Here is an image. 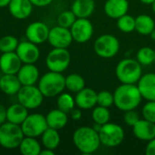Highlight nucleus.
<instances>
[{
    "label": "nucleus",
    "instance_id": "obj_1",
    "mask_svg": "<svg viewBox=\"0 0 155 155\" xmlns=\"http://www.w3.org/2000/svg\"><path fill=\"white\" fill-rule=\"evenodd\" d=\"M142 99L136 84H122L114 92V105L123 112L136 109Z\"/></svg>",
    "mask_w": 155,
    "mask_h": 155
},
{
    "label": "nucleus",
    "instance_id": "obj_2",
    "mask_svg": "<svg viewBox=\"0 0 155 155\" xmlns=\"http://www.w3.org/2000/svg\"><path fill=\"white\" fill-rule=\"evenodd\" d=\"M73 142L77 150L84 154L95 153L101 145L98 132L94 127L89 126H82L76 129L73 134Z\"/></svg>",
    "mask_w": 155,
    "mask_h": 155
},
{
    "label": "nucleus",
    "instance_id": "obj_3",
    "mask_svg": "<svg viewBox=\"0 0 155 155\" xmlns=\"http://www.w3.org/2000/svg\"><path fill=\"white\" fill-rule=\"evenodd\" d=\"M115 75L121 84H137L143 75L142 64L136 59H122L115 67Z\"/></svg>",
    "mask_w": 155,
    "mask_h": 155
},
{
    "label": "nucleus",
    "instance_id": "obj_4",
    "mask_svg": "<svg viewBox=\"0 0 155 155\" xmlns=\"http://www.w3.org/2000/svg\"><path fill=\"white\" fill-rule=\"evenodd\" d=\"M38 88L45 97L57 96L65 88V77L62 73L49 71L41 77Z\"/></svg>",
    "mask_w": 155,
    "mask_h": 155
},
{
    "label": "nucleus",
    "instance_id": "obj_5",
    "mask_svg": "<svg viewBox=\"0 0 155 155\" xmlns=\"http://www.w3.org/2000/svg\"><path fill=\"white\" fill-rule=\"evenodd\" d=\"M25 134L21 125L5 122L0 125V145L5 149L18 148Z\"/></svg>",
    "mask_w": 155,
    "mask_h": 155
},
{
    "label": "nucleus",
    "instance_id": "obj_6",
    "mask_svg": "<svg viewBox=\"0 0 155 155\" xmlns=\"http://www.w3.org/2000/svg\"><path fill=\"white\" fill-rule=\"evenodd\" d=\"M101 144L105 147H116L124 140V130L114 123H107L101 126L98 132Z\"/></svg>",
    "mask_w": 155,
    "mask_h": 155
},
{
    "label": "nucleus",
    "instance_id": "obj_7",
    "mask_svg": "<svg viewBox=\"0 0 155 155\" xmlns=\"http://www.w3.org/2000/svg\"><path fill=\"white\" fill-rule=\"evenodd\" d=\"M94 50V53L102 58H113L120 50V42L116 36L110 34H104L95 39Z\"/></svg>",
    "mask_w": 155,
    "mask_h": 155
},
{
    "label": "nucleus",
    "instance_id": "obj_8",
    "mask_svg": "<svg viewBox=\"0 0 155 155\" xmlns=\"http://www.w3.org/2000/svg\"><path fill=\"white\" fill-rule=\"evenodd\" d=\"M71 63V55L67 48H56L54 47L51 50L45 59L46 67L49 71L63 73L64 72Z\"/></svg>",
    "mask_w": 155,
    "mask_h": 155
},
{
    "label": "nucleus",
    "instance_id": "obj_9",
    "mask_svg": "<svg viewBox=\"0 0 155 155\" xmlns=\"http://www.w3.org/2000/svg\"><path fill=\"white\" fill-rule=\"evenodd\" d=\"M44 95L38 87L34 85H22L17 93L18 103L23 104L28 110L39 107L43 101Z\"/></svg>",
    "mask_w": 155,
    "mask_h": 155
},
{
    "label": "nucleus",
    "instance_id": "obj_10",
    "mask_svg": "<svg viewBox=\"0 0 155 155\" xmlns=\"http://www.w3.org/2000/svg\"><path fill=\"white\" fill-rule=\"evenodd\" d=\"M21 128L25 136L38 137L48 128V125L45 116L41 114H28L22 123Z\"/></svg>",
    "mask_w": 155,
    "mask_h": 155
},
{
    "label": "nucleus",
    "instance_id": "obj_11",
    "mask_svg": "<svg viewBox=\"0 0 155 155\" xmlns=\"http://www.w3.org/2000/svg\"><path fill=\"white\" fill-rule=\"evenodd\" d=\"M70 31L74 41L79 44H84L93 37L94 26L88 18H76Z\"/></svg>",
    "mask_w": 155,
    "mask_h": 155
},
{
    "label": "nucleus",
    "instance_id": "obj_12",
    "mask_svg": "<svg viewBox=\"0 0 155 155\" xmlns=\"http://www.w3.org/2000/svg\"><path fill=\"white\" fill-rule=\"evenodd\" d=\"M47 41L53 47L68 48L74 39L69 28H65L57 25L50 29Z\"/></svg>",
    "mask_w": 155,
    "mask_h": 155
},
{
    "label": "nucleus",
    "instance_id": "obj_13",
    "mask_svg": "<svg viewBox=\"0 0 155 155\" xmlns=\"http://www.w3.org/2000/svg\"><path fill=\"white\" fill-rule=\"evenodd\" d=\"M49 27L44 22L36 21L31 23L25 30V36L28 41L40 45L47 41L49 35Z\"/></svg>",
    "mask_w": 155,
    "mask_h": 155
},
{
    "label": "nucleus",
    "instance_id": "obj_14",
    "mask_svg": "<svg viewBox=\"0 0 155 155\" xmlns=\"http://www.w3.org/2000/svg\"><path fill=\"white\" fill-rule=\"evenodd\" d=\"M15 53L24 64H35L40 56L39 48L35 44L28 40L19 43Z\"/></svg>",
    "mask_w": 155,
    "mask_h": 155
},
{
    "label": "nucleus",
    "instance_id": "obj_15",
    "mask_svg": "<svg viewBox=\"0 0 155 155\" xmlns=\"http://www.w3.org/2000/svg\"><path fill=\"white\" fill-rule=\"evenodd\" d=\"M22 66V61L15 52L3 53L0 56V70L5 74H16Z\"/></svg>",
    "mask_w": 155,
    "mask_h": 155
},
{
    "label": "nucleus",
    "instance_id": "obj_16",
    "mask_svg": "<svg viewBox=\"0 0 155 155\" xmlns=\"http://www.w3.org/2000/svg\"><path fill=\"white\" fill-rule=\"evenodd\" d=\"M75 105L82 110H89L97 104V93L89 87H84L74 97Z\"/></svg>",
    "mask_w": 155,
    "mask_h": 155
},
{
    "label": "nucleus",
    "instance_id": "obj_17",
    "mask_svg": "<svg viewBox=\"0 0 155 155\" xmlns=\"http://www.w3.org/2000/svg\"><path fill=\"white\" fill-rule=\"evenodd\" d=\"M136 84L143 99L155 101V73L143 74Z\"/></svg>",
    "mask_w": 155,
    "mask_h": 155
},
{
    "label": "nucleus",
    "instance_id": "obj_18",
    "mask_svg": "<svg viewBox=\"0 0 155 155\" xmlns=\"http://www.w3.org/2000/svg\"><path fill=\"white\" fill-rule=\"evenodd\" d=\"M133 133L137 139L149 142L155 138V124L145 119H140L133 126Z\"/></svg>",
    "mask_w": 155,
    "mask_h": 155
},
{
    "label": "nucleus",
    "instance_id": "obj_19",
    "mask_svg": "<svg viewBox=\"0 0 155 155\" xmlns=\"http://www.w3.org/2000/svg\"><path fill=\"white\" fill-rule=\"evenodd\" d=\"M129 9L128 0H107L104 3V10L105 15L113 19H118L127 14Z\"/></svg>",
    "mask_w": 155,
    "mask_h": 155
},
{
    "label": "nucleus",
    "instance_id": "obj_20",
    "mask_svg": "<svg viewBox=\"0 0 155 155\" xmlns=\"http://www.w3.org/2000/svg\"><path fill=\"white\" fill-rule=\"evenodd\" d=\"M10 14L16 19L27 18L33 10V4L30 0H11L8 5Z\"/></svg>",
    "mask_w": 155,
    "mask_h": 155
},
{
    "label": "nucleus",
    "instance_id": "obj_21",
    "mask_svg": "<svg viewBox=\"0 0 155 155\" xmlns=\"http://www.w3.org/2000/svg\"><path fill=\"white\" fill-rule=\"evenodd\" d=\"M22 85H34L39 77V70L34 64H25L16 74Z\"/></svg>",
    "mask_w": 155,
    "mask_h": 155
},
{
    "label": "nucleus",
    "instance_id": "obj_22",
    "mask_svg": "<svg viewBox=\"0 0 155 155\" xmlns=\"http://www.w3.org/2000/svg\"><path fill=\"white\" fill-rule=\"evenodd\" d=\"M22 84L16 74H4L0 78V90L7 95L17 94Z\"/></svg>",
    "mask_w": 155,
    "mask_h": 155
},
{
    "label": "nucleus",
    "instance_id": "obj_23",
    "mask_svg": "<svg viewBox=\"0 0 155 155\" xmlns=\"http://www.w3.org/2000/svg\"><path fill=\"white\" fill-rule=\"evenodd\" d=\"M94 8V0H74L71 10L77 18H88L93 15Z\"/></svg>",
    "mask_w": 155,
    "mask_h": 155
},
{
    "label": "nucleus",
    "instance_id": "obj_24",
    "mask_svg": "<svg viewBox=\"0 0 155 155\" xmlns=\"http://www.w3.org/2000/svg\"><path fill=\"white\" fill-rule=\"evenodd\" d=\"M28 116V109L20 103L14 104L6 109V121L21 125Z\"/></svg>",
    "mask_w": 155,
    "mask_h": 155
},
{
    "label": "nucleus",
    "instance_id": "obj_25",
    "mask_svg": "<svg viewBox=\"0 0 155 155\" xmlns=\"http://www.w3.org/2000/svg\"><path fill=\"white\" fill-rule=\"evenodd\" d=\"M45 118H46V123H47L48 127L55 129V130L63 129L67 124V122H68L67 114L61 111L58 108L50 111L45 116Z\"/></svg>",
    "mask_w": 155,
    "mask_h": 155
},
{
    "label": "nucleus",
    "instance_id": "obj_26",
    "mask_svg": "<svg viewBox=\"0 0 155 155\" xmlns=\"http://www.w3.org/2000/svg\"><path fill=\"white\" fill-rule=\"evenodd\" d=\"M155 28L154 19L149 15H140L135 17V31L142 35H150Z\"/></svg>",
    "mask_w": 155,
    "mask_h": 155
},
{
    "label": "nucleus",
    "instance_id": "obj_27",
    "mask_svg": "<svg viewBox=\"0 0 155 155\" xmlns=\"http://www.w3.org/2000/svg\"><path fill=\"white\" fill-rule=\"evenodd\" d=\"M42 143L45 148L50 150H55L61 142L60 134H58V130L48 127L41 135Z\"/></svg>",
    "mask_w": 155,
    "mask_h": 155
},
{
    "label": "nucleus",
    "instance_id": "obj_28",
    "mask_svg": "<svg viewBox=\"0 0 155 155\" xmlns=\"http://www.w3.org/2000/svg\"><path fill=\"white\" fill-rule=\"evenodd\" d=\"M19 151L23 155H39L41 153V145L35 137L25 136L19 145Z\"/></svg>",
    "mask_w": 155,
    "mask_h": 155
},
{
    "label": "nucleus",
    "instance_id": "obj_29",
    "mask_svg": "<svg viewBox=\"0 0 155 155\" xmlns=\"http://www.w3.org/2000/svg\"><path fill=\"white\" fill-rule=\"evenodd\" d=\"M85 87V81L79 74H71L65 77V88L72 93H78Z\"/></svg>",
    "mask_w": 155,
    "mask_h": 155
},
{
    "label": "nucleus",
    "instance_id": "obj_30",
    "mask_svg": "<svg viewBox=\"0 0 155 155\" xmlns=\"http://www.w3.org/2000/svg\"><path fill=\"white\" fill-rule=\"evenodd\" d=\"M92 118L94 124L103 125L104 124H107L110 121L111 113L107 107L97 105L94 107V110L92 112Z\"/></svg>",
    "mask_w": 155,
    "mask_h": 155
},
{
    "label": "nucleus",
    "instance_id": "obj_31",
    "mask_svg": "<svg viewBox=\"0 0 155 155\" xmlns=\"http://www.w3.org/2000/svg\"><path fill=\"white\" fill-rule=\"evenodd\" d=\"M75 106L74 98L68 93H61L57 98V108L69 114Z\"/></svg>",
    "mask_w": 155,
    "mask_h": 155
},
{
    "label": "nucleus",
    "instance_id": "obj_32",
    "mask_svg": "<svg viewBox=\"0 0 155 155\" xmlns=\"http://www.w3.org/2000/svg\"><path fill=\"white\" fill-rule=\"evenodd\" d=\"M154 52L151 47L143 46L140 48L136 54V60L142 65H151L154 63Z\"/></svg>",
    "mask_w": 155,
    "mask_h": 155
},
{
    "label": "nucleus",
    "instance_id": "obj_33",
    "mask_svg": "<svg viewBox=\"0 0 155 155\" xmlns=\"http://www.w3.org/2000/svg\"><path fill=\"white\" fill-rule=\"evenodd\" d=\"M117 27L123 33H132L135 30V17L125 14L117 19Z\"/></svg>",
    "mask_w": 155,
    "mask_h": 155
},
{
    "label": "nucleus",
    "instance_id": "obj_34",
    "mask_svg": "<svg viewBox=\"0 0 155 155\" xmlns=\"http://www.w3.org/2000/svg\"><path fill=\"white\" fill-rule=\"evenodd\" d=\"M19 42L13 35H5L0 38V51L2 53L15 52Z\"/></svg>",
    "mask_w": 155,
    "mask_h": 155
},
{
    "label": "nucleus",
    "instance_id": "obj_35",
    "mask_svg": "<svg viewBox=\"0 0 155 155\" xmlns=\"http://www.w3.org/2000/svg\"><path fill=\"white\" fill-rule=\"evenodd\" d=\"M76 18L77 17L72 10H66L59 14V15L57 16V25L70 29Z\"/></svg>",
    "mask_w": 155,
    "mask_h": 155
},
{
    "label": "nucleus",
    "instance_id": "obj_36",
    "mask_svg": "<svg viewBox=\"0 0 155 155\" xmlns=\"http://www.w3.org/2000/svg\"><path fill=\"white\" fill-rule=\"evenodd\" d=\"M97 105L107 108L114 105V94L106 90L97 93Z\"/></svg>",
    "mask_w": 155,
    "mask_h": 155
},
{
    "label": "nucleus",
    "instance_id": "obj_37",
    "mask_svg": "<svg viewBox=\"0 0 155 155\" xmlns=\"http://www.w3.org/2000/svg\"><path fill=\"white\" fill-rule=\"evenodd\" d=\"M143 118L155 124V101H147L142 109Z\"/></svg>",
    "mask_w": 155,
    "mask_h": 155
},
{
    "label": "nucleus",
    "instance_id": "obj_38",
    "mask_svg": "<svg viewBox=\"0 0 155 155\" xmlns=\"http://www.w3.org/2000/svg\"><path fill=\"white\" fill-rule=\"evenodd\" d=\"M139 120H140V116H139V114L135 111V109L124 112V121L127 125L133 127Z\"/></svg>",
    "mask_w": 155,
    "mask_h": 155
},
{
    "label": "nucleus",
    "instance_id": "obj_39",
    "mask_svg": "<svg viewBox=\"0 0 155 155\" xmlns=\"http://www.w3.org/2000/svg\"><path fill=\"white\" fill-rule=\"evenodd\" d=\"M144 153L146 155H155V138L148 142Z\"/></svg>",
    "mask_w": 155,
    "mask_h": 155
},
{
    "label": "nucleus",
    "instance_id": "obj_40",
    "mask_svg": "<svg viewBox=\"0 0 155 155\" xmlns=\"http://www.w3.org/2000/svg\"><path fill=\"white\" fill-rule=\"evenodd\" d=\"M81 110L82 109H80V108H74L69 113L70 115H71V118L73 120H74V121H79L82 118V116H83V114H82V111Z\"/></svg>",
    "mask_w": 155,
    "mask_h": 155
},
{
    "label": "nucleus",
    "instance_id": "obj_41",
    "mask_svg": "<svg viewBox=\"0 0 155 155\" xmlns=\"http://www.w3.org/2000/svg\"><path fill=\"white\" fill-rule=\"evenodd\" d=\"M33 5L38 6V7H44L49 5L54 0H30Z\"/></svg>",
    "mask_w": 155,
    "mask_h": 155
},
{
    "label": "nucleus",
    "instance_id": "obj_42",
    "mask_svg": "<svg viewBox=\"0 0 155 155\" xmlns=\"http://www.w3.org/2000/svg\"><path fill=\"white\" fill-rule=\"evenodd\" d=\"M6 121V108L0 104V124L5 123Z\"/></svg>",
    "mask_w": 155,
    "mask_h": 155
},
{
    "label": "nucleus",
    "instance_id": "obj_43",
    "mask_svg": "<svg viewBox=\"0 0 155 155\" xmlns=\"http://www.w3.org/2000/svg\"><path fill=\"white\" fill-rule=\"evenodd\" d=\"M54 150H50V149H46L45 148V150L41 151L40 154L39 155H54Z\"/></svg>",
    "mask_w": 155,
    "mask_h": 155
},
{
    "label": "nucleus",
    "instance_id": "obj_44",
    "mask_svg": "<svg viewBox=\"0 0 155 155\" xmlns=\"http://www.w3.org/2000/svg\"><path fill=\"white\" fill-rule=\"evenodd\" d=\"M10 1H11V0H0V7L8 6Z\"/></svg>",
    "mask_w": 155,
    "mask_h": 155
},
{
    "label": "nucleus",
    "instance_id": "obj_45",
    "mask_svg": "<svg viewBox=\"0 0 155 155\" xmlns=\"http://www.w3.org/2000/svg\"><path fill=\"white\" fill-rule=\"evenodd\" d=\"M141 3L144 4V5H152L155 0H140Z\"/></svg>",
    "mask_w": 155,
    "mask_h": 155
},
{
    "label": "nucleus",
    "instance_id": "obj_46",
    "mask_svg": "<svg viewBox=\"0 0 155 155\" xmlns=\"http://www.w3.org/2000/svg\"><path fill=\"white\" fill-rule=\"evenodd\" d=\"M150 36H151V38H152L153 41H155V28L152 31V33L150 34Z\"/></svg>",
    "mask_w": 155,
    "mask_h": 155
},
{
    "label": "nucleus",
    "instance_id": "obj_47",
    "mask_svg": "<svg viewBox=\"0 0 155 155\" xmlns=\"http://www.w3.org/2000/svg\"><path fill=\"white\" fill-rule=\"evenodd\" d=\"M151 5H152V10H153V12L155 14V1Z\"/></svg>",
    "mask_w": 155,
    "mask_h": 155
},
{
    "label": "nucleus",
    "instance_id": "obj_48",
    "mask_svg": "<svg viewBox=\"0 0 155 155\" xmlns=\"http://www.w3.org/2000/svg\"><path fill=\"white\" fill-rule=\"evenodd\" d=\"M1 73H2V72H1V70H0V78H1V76H2V74H1Z\"/></svg>",
    "mask_w": 155,
    "mask_h": 155
},
{
    "label": "nucleus",
    "instance_id": "obj_49",
    "mask_svg": "<svg viewBox=\"0 0 155 155\" xmlns=\"http://www.w3.org/2000/svg\"><path fill=\"white\" fill-rule=\"evenodd\" d=\"M153 64H155V52H154V63Z\"/></svg>",
    "mask_w": 155,
    "mask_h": 155
},
{
    "label": "nucleus",
    "instance_id": "obj_50",
    "mask_svg": "<svg viewBox=\"0 0 155 155\" xmlns=\"http://www.w3.org/2000/svg\"><path fill=\"white\" fill-rule=\"evenodd\" d=\"M0 125H1V124H0Z\"/></svg>",
    "mask_w": 155,
    "mask_h": 155
}]
</instances>
